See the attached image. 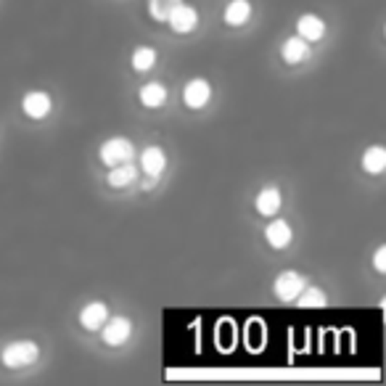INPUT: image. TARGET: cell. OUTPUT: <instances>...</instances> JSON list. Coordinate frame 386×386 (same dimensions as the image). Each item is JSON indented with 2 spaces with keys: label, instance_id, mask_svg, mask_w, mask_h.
I'll list each match as a JSON object with an SVG mask.
<instances>
[{
  "label": "cell",
  "instance_id": "6da1fadb",
  "mask_svg": "<svg viewBox=\"0 0 386 386\" xmlns=\"http://www.w3.org/2000/svg\"><path fill=\"white\" fill-rule=\"evenodd\" d=\"M37 354H40L37 344L27 339V342L8 344V347L3 349V354H0V360H3L6 368H24V365H32L34 360H37Z\"/></svg>",
  "mask_w": 386,
  "mask_h": 386
},
{
  "label": "cell",
  "instance_id": "7a4b0ae2",
  "mask_svg": "<svg viewBox=\"0 0 386 386\" xmlns=\"http://www.w3.org/2000/svg\"><path fill=\"white\" fill-rule=\"evenodd\" d=\"M133 154H135V146L133 141H127V138H111V141H106V143L101 146V162L106 167L122 165V162H133Z\"/></svg>",
  "mask_w": 386,
  "mask_h": 386
},
{
  "label": "cell",
  "instance_id": "3957f363",
  "mask_svg": "<svg viewBox=\"0 0 386 386\" xmlns=\"http://www.w3.org/2000/svg\"><path fill=\"white\" fill-rule=\"evenodd\" d=\"M101 333H103V344H109V347H122V344L130 339V333H133V323L127 318H106V323L101 326Z\"/></svg>",
  "mask_w": 386,
  "mask_h": 386
},
{
  "label": "cell",
  "instance_id": "277c9868",
  "mask_svg": "<svg viewBox=\"0 0 386 386\" xmlns=\"http://www.w3.org/2000/svg\"><path fill=\"white\" fill-rule=\"evenodd\" d=\"M167 22L172 27V32L186 34V32H191V30H196V24H199V11H196L193 6L177 3L175 8L169 11V16H167Z\"/></svg>",
  "mask_w": 386,
  "mask_h": 386
},
{
  "label": "cell",
  "instance_id": "5b68a950",
  "mask_svg": "<svg viewBox=\"0 0 386 386\" xmlns=\"http://www.w3.org/2000/svg\"><path fill=\"white\" fill-rule=\"evenodd\" d=\"M22 109L30 120H45L51 114V109H53V101L43 90H30L22 98Z\"/></svg>",
  "mask_w": 386,
  "mask_h": 386
},
{
  "label": "cell",
  "instance_id": "8992f818",
  "mask_svg": "<svg viewBox=\"0 0 386 386\" xmlns=\"http://www.w3.org/2000/svg\"><path fill=\"white\" fill-rule=\"evenodd\" d=\"M302 288H304V278L299 276V273H294V270H286V273H281V276L276 278L273 291H276V297L281 299V302H294Z\"/></svg>",
  "mask_w": 386,
  "mask_h": 386
},
{
  "label": "cell",
  "instance_id": "52a82bcc",
  "mask_svg": "<svg viewBox=\"0 0 386 386\" xmlns=\"http://www.w3.org/2000/svg\"><path fill=\"white\" fill-rule=\"evenodd\" d=\"M212 98V88H210V82L207 79H191L186 85V90H183V101H186V106L188 109H204L207 103H210Z\"/></svg>",
  "mask_w": 386,
  "mask_h": 386
},
{
  "label": "cell",
  "instance_id": "ba28073f",
  "mask_svg": "<svg viewBox=\"0 0 386 386\" xmlns=\"http://www.w3.org/2000/svg\"><path fill=\"white\" fill-rule=\"evenodd\" d=\"M106 318H109V307L103 302H90L88 307H82V312H79V323L85 331H101Z\"/></svg>",
  "mask_w": 386,
  "mask_h": 386
},
{
  "label": "cell",
  "instance_id": "9c48e42d",
  "mask_svg": "<svg viewBox=\"0 0 386 386\" xmlns=\"http://www.w3.org/2000/svg\"><path fill=\"white\" fill-rule=\"evenodd\" d=\"M281 204H283V196H281V191L273 186L262 188L257 201H254V207H257V212H259L262 217H276L278 212H281Z\"/></svg>",
  "mask_w": 386,
  "mask_h": 386
},
{
  "label": "cell",
  "instance_id": "30bf717a",
  "mask_svg": "<svg viewBox=\"0 0 386 386\" xmlns=\"http://www.w3.org/2000/svg\"><path fill=\"white\" fill-rule=\"evenodd\" d=\"M141 167H143V172L148 177H159L162 172H165V167H167V156L165 151L159 148V146H148L143 154H141Z\"/></svg>",
  "mask_w": 386,
  "mask_h": 386
},
{
  "label": "cell",
  "instance_id": "8fae6325",
  "mask_svg": "<svg viewBox=\"0 0 386 386\" xmlns=\"http://www.w3.org/2000/svg\"><path fill=\"white\" fill-rule=\"evenodd\" d=\"M265 238L273 249H286L291 238H294V233H291V225L286 220H273L265 228Z\"/></svg>",
  "mask_w": 386,
  "mask_h": 386
},
{
  "label": "cell",
  "instance_id": "7c38bea8",
  "mask_svg": "<svg viewBox=\"0 0 386 386\" xmlns=\"http://www.w3.org/2000/svg\"><path fill=\"white\" fill-rule=\"evenodd\" d=\"M297 30L299 37H304L307 43H315V40H320L326 34V22L320 16H315V13H304V16H299Z\"/></svg>",
  "mask_w": 386,
  "mask_h": 386
},
{
  "label": "cell",
  "instance_id": "4fadbf2b",
  "mask_svg": "<svg viewBox=\"0 0 386 386\" xmlns=\"http://www.w3.org/2000/svg\"><path fill=\"white\" fill-rule=\"evenodd\" d=\"M281 53H283V61H288V64H299V61H304L309 56V43L304 37L294 34V37H288L286 43H283Z\"/></svg>",
  "mask_w": 386,
  "mask_h": 386
},
{
  "label": "cell",
  "instance_id": "5bb4252c",
  "mask_svg": "<svg viewBox=\"0 0 386 386\" xmlns=\"http://www.w3.org/2000/svg\"><path fill=\"white\" fill-rule=\"evenodd\" d=\"M249 16H252V3H249V0H231V3L225 6V22L231 24V27L246 24Z\"/></svg>",
  "mask_w": 386,
  "mask_h": 386
},
{
  "label": "cell",
  "instance_id": "9a60e30c",
  "mask_svg": "<svg viewBox=\"0 0 386 386\" xmlns=\"http://www.w3.org/2000/svg\"><path fill=\"white\" fill-rule=\"evenodd\" d=\"M135 175H138V169H135L133 162H122V165L109 167V177L106 180H109L111 188H124L133 183Z\"/></svg>",
  "mask_w": 386,
  "mask_h": 386
},
{
  "label": "cell",
  "instance_id": "2e32d148",
  "mask_svg": "<svg viewBox=\"0 0 386 386\" xmlns=\"http://www.w3.org/2000/svg\"><path fill=\"white\" fill-rule=\"evenodd\" d=\"M363 169L368 175H381L386 169V148L384 146H371L363 154Z\"/></svg>",
  "mask_w": 386,
  "mask_h": 386
},
{
  "label": "cell",
  "instance_id": "e0dca14e",
  "mask_svg": "<svg viewBox=\"0 0 386 386\" xmlns=\"http://www.w3.org/2000/svg\"><path fill=\"white\" fill-rule=\"evenodd\" d=\"M167 101V88L162 82H146L141 88V103L146 109H159Z\"/></svg>",
  "mask_w": 386,
  "mask_h": 386
},
{
  "label": "cell",
  "instance_id": "ac0fdd59",
  "mask_svg": "<svg viewBox=\"0 0 386 386\" xmlns=\"http://www.w3.org/2000/svg\"><path fill=\"white\" fill-rule=\"evenodd\" d=\"M299 307H326V302H328V297H326V291L323 288H302L299 291V297L294 299Z\"/></svg>",
  "mask_w": 386,
  "mask_h": 386
},
{
  "label": "cell",
  "instance_id": "d6986e66",
  "mask_svg": "<svg viewBox=\"0 0 386 386\" xmlns=\"http://www.w3.org/2000/svg\"><path fill=\"white\" fill-rule=\"evenodd\" d=\"M154 64H156V51L154 48L141 45V48H135L133 51V69H138V72H148Z\"/></svg>",
  "mask_w": 386,
  "mask_h": 386
},
{
  "label": "cell",
  "instance_id": "ffe728a7",
  "mask_svg": "<svg viewBox=\"0 0 386 386\" xmlns=\"http://www.w3.org/2000/svg\"><path fill=\"white\" fill-rule=\"evenodd\" d=\"M177 3H180V0H148V11H151L154 19L167 22V16H169V11L175 8Z\"/></svg>",
  "mask_w": 386,
  "mask_h": 386
},
{
  "label": "cell",
  "instance_id": "44dd1931",
  "mask_svg": "<svg viewBox=\"0 0 386 386\" xmlns=\"http://www.w3.org/2000/svg\"><path fill=\"white\" fill-rule=\"evenodd\" d=\"M373 265L378 273H386V246H378V249H375Z\"/></svg>",
  "mask_w": 386,
  "mask_h": 386
}]
</instances>
